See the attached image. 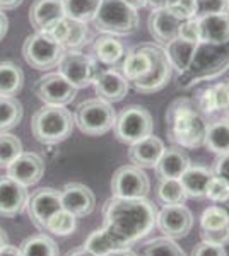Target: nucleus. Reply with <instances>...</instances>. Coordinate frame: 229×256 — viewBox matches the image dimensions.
<instances>
[{"mask_svg":"<svg viewBox=\"0 0 229 256\" xmlns=\"http://www.w3.org/2000/svg\"><path fill=\"white\" fill-rule=\"evenodd\" d=\"M217 207H219V208H222V212L226 214L227 218H229V195H227L226 198H224L222 202H219V204H217Z\"/></svg>","mask_w":229,"mask_h":256,"instance_id":"obj_53","label":"nucleus"},{"mask_svg":"<svg viewBox=\"0 0 229 256\" xmlns=\"http://www.w3.org/2000/svg\"><path fill=\"white\" fill-rule=\"evenodd\" d=\"M178 38L190 41V43L200 44V30H198V19L191 18L181 20L180 31H178Z\"/></svg>","mask_w":229,"mask_h":256,"instance_id":"obj_42","label":"nucleus"},{"mask_svg":"<svg viewBox=\"0 0 229 256\" xmlns=\"http://www.w3.org/2000/svg\"><path fill=\"white\" fill-rule=\"evenodd\" d=\"M93 53L94 58L105 65H110V67H116L120 62L123 60L125 53H127V48L120 40H116L115 36L111 34H101L99 38L94 40L93 44Z\"/></svg>","mask_w":229,"mask_h":256,"instance_id":"obj_25","label":"nucleus"},{"mask_svg":"<svg viewBox=\"0 0 229 256\" xmlns=\"http://www.w3.org/2000/svg\"><path fill=\"white\" fill-rule=\"evenodd\" d=\"M105 229L122 248L147 236L157 220V210L147 198H116L106 202Z\"/></svg>","mask_w":229,"mask_h":256,"instance_id":"obj_1","label":"nucleus"},{"mask_svg":"<svg viewBox=\"0 0 229 256\" xmlns=\"http://www.w3.org/2000/svg\"><path fill=\"white\" fill-rule=\"evenodd\" d=\"M229 12V0H197V18Z\"/></svg>","mask_w":229,"mask_h":256,"instance_id":"obj_41","label":"nucleus"},{"mask_svg":"<svg viewBox=\"0 0 229 256\" xmlns=\"http://www.w3.org/2000/svg\"><path fill=\"white\" fill-rule=\"evenodd\" d=\"M93 24L103 34L127 36L139 28V14L125 0H101Z\"/></svg>","mask_w":229,"mask_h":256,"instance_id":"obj_4","label":"nucleus"},{"mask_svg":"<svg viewBox=\"0 0 229 256\" xmlns=\"http://www.w3.org/2000/svg\"><path fill=\"white\" fill-rule=\"evenodd\" d=\"M157 198L162 205H180L185 204L188 196H186L180 180H159Z\"/></svg>","mask_w":229,"mask_h":256,"instance_id":"obj_35","label":"nucleus"},{"mask_svg":"<svg viewBox=\"0 0 229 256\" xmlns=\"http://www.w3.org/2000/svg\"><path fill=\"white\" fill-rule=\"evenodd\" d=\"M65 50L48 34V32L36 31L35 34L28 36L23 44V56L31 68L48 70L55 68L60 62Z\"/></svg>","mask_w":229,"mask_h":256,"instance_id":"obj_7","label":"nucleus"},{"mask_svg":"<svg viewBox=\"0 0 229 256\" xmlns=\"http://www.w3.org/2000/svg\"><path fill=\"white\" fill-rule=\"evenodd\" d=\"M64 18L65 10L62 0H35L29 9L31 26L40 32H48Z\"/></svg>","mask_w":229,"mask_h":256,"instance_id":"obj_20","label":"nucleus"},{"mask_svg":"<svg viewBox=\"0 0 229 256\" xmlns=\"http://www.w3.org/2000/svg\"><path fill=\"white\" fill-rule=\"evenodd\" d=\"M142 256H186L183 250L173 239L169 238H156L145 244Z\"/></svg>","mask_w":229,"mask_h":256,"instance_id":"obj_38","label":"nucleus"},{"mask_svg":"<svg viewBox=\"0 0 229 256\" xmlns=\"http://www.w3.org/2000/svg\"><path fill=\"white\" fill-rule=\"evenodd\" d=\"M125 2H127L130 7H134L135 10H140L147 6V0H125Z\"/></svg>","mask_w":229,"mask_h":256,"instance_id":"obj_51","label":"nucleus"},{"mask_svg":"<svg viewBox=\"0 0 229 256\" xmlns=\"http://www.w3.org/2000/svg\"><path fill=\"white\" fill-rule=\"evenodd\" d=\"M212 172H214V176H217L220 180L226 181V183H229V152L215 158L214 166H212Z\"/></svg>","mask_w":229,"mask_h":256,"instance_id":"obj_45","label":"nucleus"},{"mask_svg":"<svg viewBox=\"0 0 229 256\" xmlns=\"http://www.w3.org/2000/svg\"><path fill=\"white\" fill-rule=\"evenodd\" d=\"M31 222L40 230L47 229L48 218L62 208L60 192L55 188H40L28 196L26 204Z\"/></svg>","mask_w":229,"mask_h":256,"instance_id":"obj_12","label":"nucleus"},{"mask_svg":"<svg viewBox=\"0 0 229 256\" xmlns=\"http://www.w3.org/2000/svg\"><path fill=\"white\" fill-rule=\"evenodd\" d=\"M205 118L202 116L197 102L191 99H176L166 113V130L171 142L178 147L197 148L205 144L207 134Z\"/></svg>","mask_w":229,"mask_h":256,"instance_id":"obj_2","label":"nucleus"},{"mask_svg":"<svg viewBox=\"0 0 229 256\" xmlns=\"http://www.w3.org/2000/svg\"><path fill=\"white\" fill-rule=\"evenodd\" d=\"M212 178H214L212 169L190 162V166L180 178V183L188 198H203Z\"/></svg>","mask_w":229,"mask_h":256,"instance_id":"obj_24","label":"nucleus"},{"mask_svg":"<svg viewBox=\"0 0 229 256\" xmlns=\"http://www.w3.org/2000/svg\"><path fill=\"white\" fill-rule=\"evenodd\" d=\"M7 30H9V19L4 14V10H0V41L6 38Z\"/></svg>","mask_w":229,"mask_h":256,"instance_id":"obj_48","label":"nucleus"},{"mask_svg":"<svg viewBox=\"0 0 229 256\" xmlns=\"http://www.w3.org/2000/svg\"><path fill=\"white\" fill-rule=\"evenodd\" d=\"M226 88H227V94H229V80H226ZM224 114H226V118H229V102H227V108L224 111Z\"/></svg>","mask_w":229,"mask_h":256,"instance_id":"obj_56","label":"nucleus"},{"mask_svg":"<svg viewBox=\"0 0 229 256\" xmlns=\"http://www.w3.org/2000/svg\"><path fill=\"white\" fill-rule=\"evenodd\" d=\"M65 256H96L93 254L91 251H87L86 248H81V250H74V251H70V253H67Z\"/></svg>","mask_w":229,"mask_h":256,"instance_id":"obj_52","label":"nucleus"},{"mask_svg":"<svg viewBox=\"0 0 229 256\" xmlns=\"http://www.w3.org/2000/svg\"><path fill=\"white\" fill-rule=\"evenodd\" d=\"M23 154V144L12 134L0 132V168H9L18 156Z\"/></svg>","mask_w":229,"mask_h":256,"instance_id":"obj_37","label":"nucleus"},{"mask_svg":"<svg viewBox=\"0 0 229 256\" xmlns=\"http://www.w3.org/2000/svg\"><path fill=\"white\" fill-rule=\"evenodd\" d=\"M191 256H227L224 246H215V244H209V242H200V244L195 246Z\"/></svg>","mask_w":229,"mask_h":256,"instance_id":"obj_46","label":"nucleus"},{"mask_svg":"<svg viewBox=\"0 0 229 256\" xmlns=\"http://www.w3.org/2000/svg\"><path fill=\"white\" fill-rule=\"evenodd\" d=\"M74 130L72 113L65 106L45 104L31 120V132L41 144H60Z\"/></svg>","mask_w":229,"mask_h":256,"instance_id":"obj_3","label":"nucleus"},{"mask_svg":"<svg viewBox=\"0 0 229 256\" xmlns=\"http://www.w3.org/2000/svg\"><path fill=\"white\" fill-rule=\"evenodd\" d=\"M62 2H64L65 18L82 20V22L93 20L101 6V0H62Z\"/></svg>","mask_w":229,"mask_h":256,"instance_id":"obj_32","label":"nucleus"},{"mask_svg":"<svg viewBox=\"0 0 229 256\" xmlns=\"http://www.w3.org/2000/svg\"><path fill=\"white\" fill-rule=\"evenodd\" d=\"M21 256H58V246L47 234H35L21 242Z\"/></svg>","mask_w":229,"mask_h":256,"instance_id":"obj_31","label":"nucleus"},{"mask_svg":"<svg viewBox=\"0 0 229 256\" xmlns=\"http://www.w3.org/2000/svg\"><path fill=\"white\" fill-rule=\"evenodd\" d=\"M24 0H0V10H14Z\"/></svg>","mask_w":229,"mask_h":256,"instance_id":"obj_47","label":"nucleus"},{"mask_svg":"<svg viewBox=\"0 0 229 256\" xmlns=\"http://www.w3.org/2000/svg\"><path fill=\"white\" fill-rule=\"evenodd\" d=\"M202 241L209 242V244H215V246H227L229 244V224L217 227V229H207L200 232Z\"/></svg>","mask_w":229,"mask_h":256,"instance_id":"obj_43","label":"nucleus"},{"mask_svg":"<svg viewBox=\"0 0 229 256\" xmlns=\"http://www.w3.org/2000/svg\"><path fill=\"white\" fill-rule=\"evenodd\" d=\"M181 20L166 9L164 6L152 7L151 14H149V32L154 38L157 44L164 46L166 43H169L171 40L178 38V31H180Z\"/></svg>","mask_w":229,"mask_h":256,"instance_id":"obj_19","label":"nucleus"},{"mask_svg":"<svg viewBox=\"0 0 229 256\" xmlns=\"http://www.w3.org/2000/svg\"><path fill=\"white\" fill-rule=\"evenodd\" d=\"M164 148V142L159 137L149 135V137L132 144L128 148V159L137 168H156Z\"/></svg>","mask_w":229,"mask_h":256,"instance_id":"obj_21","label":"nucleus"},{"mask_svg":"<svg viewBox=\"0 0 229 256\" xmlns=\"http://www.w3.org/2000/svg\"><path fill=\"white\" fill-rule=\"evenodd\" d=\"M28 188L9 176H0V217H16L26 210Z\"/></svg>","mask_w":229,"mask_h":256,"instance_id":"obj_16","label":"nucleus"},{"mask_svg":"<svg viewBox=\"0 0 229 256\" xmlns=\"http://www.w3.org/2000/svg\"><path fill=\"white\" fill-rule=\"evenodd\" d=\"M188 166L190 159L185 150H181V147H168L164 148L154 169L159 180H180Z\"/></svg>","mask_w":229,"mask_h":256,"instance_id":"obj_23","label":"nucleus"},{"mask_svg":"<svg viewBox=\"0 0 229 256\" xmlns=\"http://www.w3.org/2000/svg\"><path fill=\"white\" fill-rule=\"evenodd\" d=\"M9 244V239H7V234H6V230L0 227V250H2L4 246H7Z\"/></svg>","mask_w":229,"mask_h":256,"instance_id":"obj_54","label":"nucleus"},{"mask_svg":"<svg viewBox=\"0 0 229 256\" xmlns=\"http://www.w3.org/2000/svg\"><path fill=\"white\" fill-rule=\"evenodd\" d=\"M227 224H229L227 216L222 212V208L217 207V205L205 208L202 214V217H200V227L203 230L217 229V227H222V226H227Z\"/></svg>","mask_w":229,"mask_h":256,"instance_id":"obj_40","label":"nucleus"},{"mask_svg":"<svg viewBox=\"0 0 229 256\" xmlns=\"http://www.w3.org/2000/svg\"><path fill=\"white\" fill-rule=\"evenodd\" d=\"M151 190V181L142 168L134 164L122 166L111 178V193L116 198H145Z\"/></svg>","mask_w":229,"mask_h":256,"instance_id":"obj_10","label":"nucleus"},{"mask_svg":"<svg viewBox=\"0 0 229 256\" xmlns=\"http://www.w3.org/2000/svg\"><path fill=\"white\" fill-rule=\"evenodd\" d=\"M62 208L76 217H86L96 207V196L82 183H69L60 190Z\"/></svg>","mask_w":229,"mask_h":256,"instance_id":"obj_15","label":"nucleus"},{"mask_svg":"<svg viewBox=\"0 0 229 256\" xmlns=\"http://www.w3.org/2000/svg\"><path fill=\"white\" fill-rule=\"evenodd\" d=\"M105 256H137L135 253H132L128 248H120V250H115V251H111V253H108Z\"/></svg>","mask_w":229,"mask_h":256,"instance_id":"obj_50","label":"nucleus"},{"mask_svg":"<svg viewBox=\"0 0 229 256\" xmlns=\"http://www.w3.org/2000/svg\"><path fill=\"white\" fill-rule=\"evenodd\" d=\"M115 122L116 113L113 104L101 98L86 99L77 106L76 116H74V123L79 126V130L91 137L108 134L115 126Z\"/></svg>","mask_w":229,"mask_h":256,"instance_id":"obj_5","label":"nucleus"},{"mask_svg":"<svg viewBox=\"0 0 229 256\" xmlns=\"http://www.w3.org/2000/svg\"><path fill=\"white\" fill-rule=\"evenodd\" d=\"M193 226V216L190 208L180 205H164L157 212L156 227L169 239H180L185 238L191 230Z\"/></svg>","mask_w":229,"mask_h":256,"instance_id":"obj_13","label":"nucleus"},{"mask_svg":"<svg viewBox=\"0 0 229 256\" xmlns=\"http://www.w3.org/2000/svg\"><path fill=\"white\" fill-rule=\"evenodd\" d=\"M77 88H74L62 74L53 72L40 77L35 84V94L45 104L67 106L77 96Z\"/></svg>","mask_w":229,"mask_h":256,"instance_id":"obj_11","label":"nucleus"},{"mask_svg":"<svg viewBox=\"0 0 229 256\" xmlns=\"http://www.w3.org/2000/svg\"><path fill=\"white\" fill-rule=\"evenodd\" d=\"M227 195H229V183H226V181L220 180L217 176L212 178L209 186H207L205 196L209 198V200L215 202V204H219V202H222Z\"/></svg>","mask_w":229,"mask_h":256,"instance_id":"obj_44","label":"nucleus"},{"mask_svg":"<svg viewBox=\"0 0 229 256\" xmlns=\"http://www.w3.org/2000/svg\"><path fill=\"white\" fill-rule=\"evenodd\" d=\"M197 19L200 30V43L224 44L229 41V12L202 16Z\"/></svg>","mask_w":229,"mask_h":256,"instance_id":"obj_22","label":"nucleus"},{"mask_svg":"<svg viewBox=\"0 0 229 256\" xmlns=\"http://www.w3.org/2000/svg\"><path fill=\"white\" fill-rule=\"evenodd\" d=\"M48 34L58 41L64 50H79L86 44L89 30H87V22L64 18L48 31Z\"/></svg>","mask_w":229,"mask_h":256,"instance_id":"obj_17","label":"nucleus"},{"mask_svg":"<svg viewBox=\"0 0 229 256\" xmlns=\"http://www.w3.org/2000/svg\"><path fill=\"white\" fill-rule=\"evenodd\" d=\"M76 227H77V217L72 216L67 210L60 208L48 218L45 232H52L55 236H69V234H72L76 230Z\"/></svg>","mask_w":229,"mask_h":256,"instance_id":"obj_36","label":"nucleus"},{"mask_svg":"<svg viewBox=\"0 0 229 256\" xmlns=\"http://www.w3.org/2000/svg\"><path fill=\"white\" fill-rule=\"evenodd\" d=\"M214 154H226L229 152V118L215 120L207 125L205 144H203Z\"/></svg>","mask_w":229,"mask_h":256,"instance_id":"obj_29","label":"nucleus"},{"mask_svg":"<svg viewBox=\"0 0 229 256\" xmlns=\"http://www.w3.org/2000/svg\"><path fill=\"white\" fill-rule=\"evenodd\" d=\"M229 102V94L226 82H219L215 86H210L209 89H205L202 92V96L197 101V108L200 110V113L212 114V113H224Z\"/></svg>","mask_w":229,"mask_h":256,"instance_id":"obj_28","label":"nucleus"},{"mask_svg":"<svg viewBox=\"0 0 229 256\" xmlns=\"http://www.w3.org/2000/svg\"><path fill=\"white\" fill-rule=\"evenodd\" d=\"M145 52L151 56V67L142 77H139L137 80H134V88L137 92L142 94H152L161 90L162 88L168 86V82L173 77V67L169 64L166 52L161 44H140Z\"/></svg>","mask_w":229,"mask_h":256,"instance_id":"obj_9","label":"nucleus"},{"mask_svg":"<svg viewBox=\"0 0 229 256\" xmlns=\"http://www.w3.org/2000/svg\"><path fill=\"white\" fill-rule=\"evenodd\" d=\"M45 162L35 152H23L7 168V176L18 181L23 186H33L43 178Z\"/></svg>","mask_w":229,"mask_h":256,"instance_id":"obj_14","label":"nucleus"},{"mask_svg":"<svg viewBox=\"0 0 229 256\" xmlns=\"http://www.w3.org/2000/svg\"><path fill=\"white\" fill-rule=\"evenodd\" d=\"M149 67H151V56H149V53L142 46H137L125 53L120 72L123 74L125 79L128 82H134L139 77H142L149 70Z\"/></svg>","mask_w":229,"mask_h":256,"instance_id":"obj_27","label":"nucleus"},{"mask_svg":"<svg viewBox=\"0 0 229 256\" xmlns=\"http://www.w3.org/2000/svg\"><path fill=\"white\" fill-rule=\"evenodd\" d=\"M166 56H168L169 64H171L173 70L176 72H185L190 67V64L193 62L195 52H197L198 44L197 43H190L181 38H174L169 43H166L164 46Z\"/></svg>","mask_w":229,"mask_h":256,"instance_id":"obj_26","label":"nucleus"},{"mask_svg":"<svg viewBox=\"0 0 229 256\" xmlns=\"http://www.w3.org/2000/svg\"><path fill=\"white\" fill-rule=\"evenodd\" d=\"M152 128H154L152 114L144 106L132 104L120 111V114L116 116L113 130H115V137L120 142L132 146V144L152 135Z\"/></svg>","mask_w":229,"mask_h":256,"instance_id":"obj_6","label":"nucleus"},{"mask_svg":"<svg viewBox=\"0 0 229 256\" xmlns=\"http://www.w3.org/2000/svg\"><path fill=\"white\" fill-rule=\"evenodd\" d=\"M57 67L58 74H62L77 89L93 86L94 79L101 72L98 67V60L79 50H65Z\"/></svg>","mask_w":229,"mask_h":256,"instance_id":"obj_8","label":"nucleus"},{"mask_svg":"<svg viewBox=\"0 0 229 256\" xmlns=\"http://www.w3.org/2000/svg\"><path fill=\"white\" fill-rule=\"evenodd\" d=\"M84 248L96 256H105L108 253H111V251L120 250L122 246H120L118 241L103 227V229H99V230H94V232L86 239Z\"/></svg>","mask_w":229,"mask_h":256,"instance_id":"obj_34","label":"nucleus"},{"mask_svg":"<svg viewBox=\"0 0 229 256\" xmlns=\"http://www.w3.org/2000/svg\"><path fill=\"white\" fill-rule=\"evenodd\" d=\"M128 84H130V82L125 79L123 74L115 68L101 70L93 82L98 98L105 99V101L111 102V104L122 101V99L127 96L128 89H130Z\"/></svg>","mask_w":229,"mask_h":256,"instance_id":"obj_18","label":"nucleus"},{"mask_svg":"<svg viewBox=\"0 0 229 256\" xmlns=\"http://www.w3.org/2000/svg\"><path fill=\"white\" fill-rule=\"evenodd\" d=\"M23 120V104L14 96H0V132L16 126Z\"/></svg>","mask_w":229,"mask_h":256,"instance_id":"obj_33","label":"nucleus"},{"mask_svg":"<svg viewBox=\"0 0 229 256\" xmlns=\"http://www.w3.org/2000/svg\"><path fill=\"white\" fill-rule=\"evenodd\" d=\"M0 256H21V251H19V248L7 244L0 250Z\"/></svg>","mask_w":229,"mask_h":256,"instance_id":"obj_49","label":"nucleus"},{"mask_svg":"<svg viewBox=\"0 0 229 256\" xmlns=\"http://www.w3.org/2000/svg\"><path fill=\"white\" fill-rule=\"evenodd\" d=\"M23 86V68L14 62H0V96H16Z\"/></svg>","mask_w":229,"mask_h":256,"instance_id":"obj_30","label":"nucleus"},{"mask_svg":"<svg viewBox=\"0 0 229 256\" xmlns=\"http://www.w3.org/2000/svg\"><path fill=\"white\" fill-rule=\"evenodd\" d=\"M151 4L152 7H159V6H162L164 4V0H147V6Z\"/></svg>","mask_w":229,"mask_h":256,"instance_id":"obj_55","label":"nucleus"},{"mask_svg":"<svg viewBox=\"0 0 229 256\" xmlns=\"http://www.w3.org/2000/svg\"><path fill=\"white\" fill-rule=\"evenodd\" d=\"M162 6L180 20L197 18V0H164Z\"/></svg>","mask_w":229,"mask_h":256,"instance_id":"obj_39","label":"nucleus"}]
</instances>
